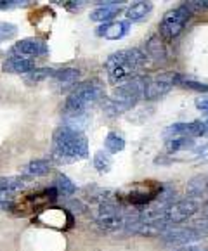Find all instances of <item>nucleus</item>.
<instances>
[{"instance_id":"72a5a7b5","label":"nucleus","mask_w":208,"mask_h":251,"mask_svg":"<svg viewBox=\"0 0 208 251\" xmlns=\"http://www.w3.org/2000/svg\"><path fill=\"white\" fill-rule=\"evenodd\" d=\"M194 152H196L198 156L208 154V142H207V144H203V146H196V148H194Z\"/></svg>"},{"instance_id":"a211bd4d","label":"nucleus","mask_w":208,"mask_h":251,"mask_svg":"<svg viewBox=\"0 0 208 251\" xmlns=\"http://www.w3.org/2000/svg\"><path fill=\"white\" fill-rule=\"evenodd\" d=\"M187 194L189 200H207L208 198V177L207 175H198L187 182Z\"/></svg>"},{"instance_id":"f03ea898","label":"nucleus","mask_w":208,"mask_h":251,"mask_svg":"<svg viewBox=\"0 0 208 251\" xmlns=\"http://www.w3.org/2000/svg\"><path fill=\"white\" fill-rule=\"evenodd\" d=\"M148 61V54L142 49H122L108 55L104 63L108 80L113 85H122L127 81L134 80L135 73L141 70Z\"/></svg>"},{"instance_id":"4468645a","label":"nucleus","mask_w":208,"mask_h":251,"mask_svg":"<svg viewBox=\"0 0 208 251\" xmlns=\"http://www.w3.org/2000/svg\"><path fill=\"white\" fill-rule=\"evenodd\" d=\"M167 133H174L175 137H201L205 135L207 132V126H205V122H189V123H175V125L168 126L167 128Z\"/></svg>"},{"instance_id":"c9c22d12","label":"nucleus","mask_w":208,"mask_h":251,"mask_svg":"<svg viewBox=\"0 0 208 251\" xmlns=\"http://www.w3.org/2000/svg\"><path fill=\"white\" fill-rule=\"evenodd\" d=\"M205 126H207V132H208V120H207V122H205Z\"/></svg>"},{"instance_id":"9d476101","label":"nucleus","mask_w":208,"mask_h":251,"mask_svg":"<svg viewBox=\"0 0 208 251\" xmlns=\"http://www.w3.org/2000/svg\"><path fill=\"white\" fill-rule=\"evenodd\" d=\"M207 236V230H201L200 227L194 224L191 227H177V229H170L161 236L165 244H174V246H189V244L201 241Z\"/></svg>"},{"instance_id":"423d86ee","label":"nucleus","mask_w":208,"mask_h":251,"mask_svg":"<svg viewBox=\"0 0 208 251\" xmlns=\"http://www.w3.org/2000/svg\"><path fill=\"white\" fill-rule=\"evenodd\" d=\"M163 187L165 185L155 180L135 182L123 191L116 192V200L129 206H149L153 201L158 200V196L163 192Z\"/></svg>"},{"instance_id":"473e14b6","label":"nucleus","mask_w":208,"mask_h":251,"mask_svg":"<svg viewBox=\"0 0 208 251\" xmlns=\"http://www.w3.org/2000/svg\"><path fill=\"white\" fill-rule=\"evenodd\" d=\"M63 5L68 11H80L83 7V2H64Z\"/></svg>"},{"instance_id":"dca6fc26","label":"nucleus","mask_w":208,"mask_h":251,"mask_svg":"<svg viewBox=\"0 0 208 251\" xmlns=\"http://www.w3.org/2000/svg\"><path fill=\"white\" fill-rule=\"evenodd\" d=\"M97 5L99 7L90 14V19L97 23H103V25L104 23H109V19H115L123 11L122 9L123 2H101Z\"/></svg>"},{"instance_id":"ddd939ff","label":"nucleus","mask_w":208,"mask_h":251,"mask_svg":"<svg viewBox=\"0 0 208 251\" xmlns=\"http://www.w3.org/2000/svg\"><path fill=\"white\" fill-rule=\"evenodd\" d=\"M129 31H130L129 21H109L97 26L96 35L106 38V40H120V38L127 37Z\"/></svg>"},{"instance_id":"20e7f679","label":"nucleus","mask_w":208,"mask_h":251,"mask_svg":"<svg viewBox=\"0 0 208 251\" xmlns=\"http://www.w3.org/2000/svg\"><path fill=\"white\" fill-rule=\"evenodd\" d=\"M104 92V83L99 78H90L78 83L73 92L66 97L63 113L66 116H80L92 102L99 100Z\"/></svg>"},{"instance_id":"6ab92c4d","label":"nucleus","mask_w":208,"mask_h":251,"mask_svg":"<svg viewBox=\"0 0 208 251\" xmlns=\"http://www.w3.org/2000/svg\"><path fill=\"white\" fill-rule=\"evenodd\" d=\"M144 52L151 57V59L158 61V63H161V61L167 59V47H165V42H163V38L160 37V33L153 35V37L146 42V50Z\"/></svg>"},{"instance_id":"39448f33","label":"nucleus","mask_w":208,"mask_h":251,"mask_svg":"<svg viewBox=\"0 0 208 251\" xmlns=\"http://www.w3.org/2000/svg\"><path fill=\"white\" fill-rule=\"evenodd\" d=\"M57 191L54 187L40 189L37 192H28L23 194L18 200H12L11 213L18 215V217H28V215H38L51 206L54 201H57Z\"/></svg>"},{"instance_id":"1a4fd4ad","label":"nucleus","mask_w":208,"mask_h":251,"mask_svg":"<svg viewBox=\"0 0 208 251\" xmlns=\"http://www.w3.org/2000/svg\"><path fill=\"white\" fill-rule=\"evenodd\" d=\"M35 220L38 224H42L44 227L56 230H68L75 226V215L71 213V210L68 208H59V206H49L45 208L42 213L37 215Z\"/></svg>"},{"instance_id":"6e6552de","label":"nucleus","mask_w":208,"mask_h":251,"mask_svg":"<svg viewBox=\"0 0 208 251\" xmlns=\"http://www.w3.org/2000/svg\"><path fill=\"white\" fill-rule=\"evenodd\" d=\"M200 210V203L194 200H181L174 201L163 213L160 215L158 220H161L167 227L179 226V224H184L186 220H189L194 213H198Z\"/></svg>"},{"instance_id":"cd10ccee","label":"nucleus","mask_w":208,"mask_h":251,"mask_svg":"<svg viewBox=\"0 0 208 251\" xmlns=\"http://www.w3.org/2000/svg\"><path fill=\"white\" fill-rule=\"evenodd\" d=\"M54 73H56V70H52V68H37V70H33L31 73H28L26 83L33 85V83H38V81L45 80V78H49V76H54Z\"/></svg>"},{"instance_id":"7ed1b4c3","label":"nucleus","mask_w":208,"mask_h":251,"mask_svg":"<svg viewBox=\"0 0 208 251\" xmlns=\"http://www.w3.org/2000/svg\"><path fill=\"white\" fill-rule=\"evenodd\" d=\"M146 80L148 78H134V80H130L127 83H122V85L116 87L111 96H109V99L104 100L103 104L104 115L109 116V118H115V116L132 109L134 104L141 97H144Z\"/></svg>"},{"instance_id":"f8f14e48","label":"nucleus","mask_w":208,"mask_h":251,"mask_svg":"<svg viewBox=\"0 0 208 251\" xmlns=\"http://www.w3.org/2000/svg\"><path fill=\"white\" fill-rule=\"evenodd\" d=\"M49 52V45L42 38H23V40L16 42L12 45V55H19V57H38V55H45Z\"/></svg>"},{"instance_id":"f257e3e1","label":"nucleus","mask_w":208,"mask_h":251,"mask_svg":"<svg viewBox=\"0 0 208 251\" xmlns=\"http://www.w3.org/2000/svg\"><path fill=\"white\" fill-rule=\"evenodd\" d=\"M89 158V141L80 128L63 125L52 135V159L54 163H70Z\"/></svg>"},{"instance_id":"f704fd0d","label":"nucleus","mask_w":208,"mask_h":251,"mask_svg":"<svg viewBox=\"0 0 208 251\" xmlns=\"http://www.w3.org/2000/svg\"><path fill=\"white\" fill-rule=\"evenodd\" d=\"M177 251H203L201 248H196V246H182L181 250Z\"/></svg>"},{"instance_id":"c85d7f7f","label":"nucleus","mask_w":208,"mask_h":251,"mask_svg":"<svg viewBox=\"0 0 208 251\" xmlns=\"http://www.w3.org/2000/svg\"><path fill=\"white\" fill-rule=\"evenodd\" d=\"M16 33H18V26H16L14 23L0 21V44L9 40V38H12Z\"/></svg>"},{"instance_id":"bb28decb","label":"nucleus","mask_w":208,"mask_h":251,"mask_svg":"<svg viewBox=\"0 0 208 251\" xmlns=\"http://www.w3.org/2000/svg\"><path fill=\"white\" fill-rule=\"evenodd\" d=\"M78 75H80V71L78 70H73V68H64V70H57L52 78L57 80L59 83H63V85H66V83H75V81L78 80Z\"/></svg>"},{"instance_id":"a878e982","label":"nucleus","mask_w":208,"mask_h":251,"mask_svg":"<svg viewBox=\"0 0 208 251\" xmlns=\"http://www.w3.org/2000/svg\"><path fill=\"white\" fill-rule=\"evenodd\" d=\"M113 166V158L108 151H97L94 154V168L101 174H108Z\"/></svg>"},{"instance_id":"393cba45","label":"nucleus","mask_w":208,"mask_h":251,"mask_svg":"<svg viewBox=\"0 0 208 251\" xmlns=\"http://www.w3.org/2000/svg\"><path fill=\"white\" fill-rule=\"evenodd\" d=\"M174 83H175V85H179V87H184V89L198 90V92H208V83H201V81L191 80V78H187L186 75L175 73Z\"/></svg>"},{"instance_id":"c756f323","label":"nucleus","mask_w":208,"mask_h":251,"mask_svg":"<svg viewBox=\"0 0 208 251\" xmlns=\"http://www.w3.org/2000/svg\"><path fill=\"white\" fill-rule=\"evenodd\" d=\"M187 7H189V11L193 12V11H207L208 9V2H187Z\"/></svg>"},{"instance_id":"2eb2a0df","label":"nucleus","mask_w":208,"mask_h":251,"mask_svg":"<svg viewBox=\"0 0 208 251\" xmlns=\"http://www.w3.org/2000/svg\"><path fill=\"white\" fill-rule=\"evenodd\" d=\"M35 68V61L28 59V57H19V55H11L2 63V71L5 73H14V75H28L31 73Z\"/></svg>"},{"instance_id":"9b49d317","label":"nucleus","mask_w":208,"mask_h":251,"mask_svg":"<svg viewBox=\"0 0 208 251\" xmlns=\"http://www.w3.org/2000/svg\"><path fill=\"white\" fill-rule=\"evenodd\" d=\"M175 73H165L156 78H148L146 80V89H144V99L146 100H156L163 97L172 90L175 85Z\"/></svg>"},{"instance_id":"5701e85b","label":"nucleus","mask_w":208,"mask_h":251,"mask_svg":"<svg viewBox=\"0 0 208 251\" xmlns=\"http://www.w3.org/2000/svg\"><path fill=\"white\" fill-rule=\"evenodd\" d=\"M104 149L109 152V154H116V152H122L125 149V139H123L120 133L109 132L104 139Z\"/></svg>"},{"instance_id":"7c9ffc66","label":"nucleus","mask_w":208,"mask_h":251,"mask_svg":"<svg viewBox=\"0 0 208 251\" xmlns=\"http://www.w3.org/2000/svg\"><path fill=\"white\" fill-rule=\"evenodd\" d=\"M25 2H18V0H9V2H5V0H0V11H4V9H11V7H18V5H23Z\"/></svg>"},{"instance_id":"4be33fe9","label":"nucleus","mask_w":208,"mask_h":251,"mask_svg":"<svg viewBox=\"0 0 208 251\" xmlns=\"http://www.w3.org/2000/svg\"><path fill=\"white\" fill-rule=\"evenodd\" d=\"M25 185L23 177H0V198L19 191Z\"/></svg>"},{"instance_id":"0eeeda50","label":"nucleus","mask_w":208,"mask_h":251,"mask_svg":"<svg viewBox=\"0 0 208 251\" xmlns=\"http://www.w3.org/2000/svg\"><path fill=\"white\" fill-rule=\"evenodd\" d=\"M191 14L193 12L189 11V7L186 4L177 5V7L167 11L163 14V18H161L160 26H158L160 37L163 40H174V38H177L182 33V30L186 28L187 23H189Z\"/></svg>"},{"instance_id":"aec40b11","label":"nucleus","mask_w":208,"mask_h":251,"mask_svg":"<svg viewBox=\"0 0 208 251\" xmlns=\"http://www.w3.org/2000/svg\"><path fill=\"white\" fill-rule=\"evenodd\" d=\"M153 11V2H134V4H130L129 7L125 9V16H127V21L132 23V21H142L149 12Z\"/></svg>"},{"instance_id":"412c9836","label":"nucleus","mask_w":208,"mask_h":251,"mask_svg":"<svg viewBox=\"0 0 208 251\" xmlns=\"http://www.w3.org/2000/svg\"><path fill=\"white\" fill-rule=\"evenodd\" d=\"M52 187L57 191V196L59 198H68V196H71V194H75V191H77V185H75L64 174H57L56 180L52 182Z\"/></svg>"},{"instance_id":"2f4dec72","label":"nucleus","mask_w":208,"mask_h":251,"mask_svg":"<svg viewBox=\"0 0 208 251\" xmlns=\"http://www.w3.org/2000/svg\"><path fill=\"white\" fill-rule=\"evenodd\" d=\"M196 107L201 113H207L208 115V97H200V99H196Z\"/></svg>"},{"instance_id":"f3484780","label":"nucleus","mask_w":208,"mask_h":251,"mask_svg":"<svg viewBox=\"0 0 208 251\" xmlns=\"http://www.w3.org/2000/svg\"><path fill=\"white\" fill-rule=\"evenodd\" d=\"M54 168V159L52 158H40L33 159L23 168V177L33 178V177H44Z\"/></svg>"},{"instance_id":"b1692460","label":"nucleus","mask_w":208,"mask_h":251,"mask_svg":"<svg viewBox=\"0 0 208 251\" xmlns=\"http://www.w3.org/2000/svg\"><path fill=\"white\" fill-rule=\"evenodd\" d=\"M167 151L168 152H179V151H187V149H194L196 144H194L193 139L189 137H174L170 141H167Z\"/></svg>"}]
</instances>
